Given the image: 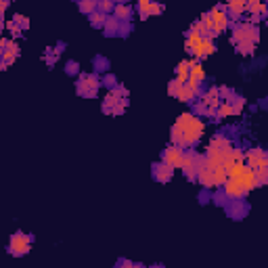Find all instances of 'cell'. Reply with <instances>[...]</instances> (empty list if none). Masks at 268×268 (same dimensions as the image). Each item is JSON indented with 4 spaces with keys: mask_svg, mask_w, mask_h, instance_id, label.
Returning <instances> with one entry per match:
<instances>
[{
    "mask_svg": "<svg viewBox=\"0 0 268 268\" xmlns=\"http://www.w3.org/2000/svg\"><path fill=\"white\" fill-rule=\"evenodd\" d=\"M183 157H184V149H183V147H178V145H168L166 149L162 151V162L168 164V166H172L174 170L183 166Z\"/></svg>",
    "mask_w": 268,
    "mask_h": 268,
    "instance_id": "obj_9",
    "label": "cell"
},
{
    "mask_svg": "<svg viewBox=\"0 0 268 268\" xmlns=\"http://www.w3.org/2000/svg\"><path fill=\"white\" fill-rule=\"evenodd\" d=\"M199 21L205 25V30L210 32L212 36H216V34H214V21H212V15H210V11H207V13H203V15H201V19H199Z\"/></svg>",
    "mask_w": 268,
    "mask_h": 268,
    "instance_id": "obj_37",
    "label": "cell"
},
{
    "mask_svg": "<svg viewBox=\"0 0 268 268\" xmlns=\"http://www.w3.org/2000/svg\"><path fill=\"white\" fill-rule=\"evenodd\" d=\"M245 9H247V0H229L226 2V13H229L231 21H239Z\"/></svg>",
    "mask_w": 268,
    "mask_h": 268,
    "instance_id": "obj_18",
    "label": "cell"
},
{
    "mask_svg": "<svg viewBox=\"0 0 268 268\" xmlns=\"http://www.w3.org/2000/svg\"><path fill=\"white\" fill-rule=\"evenodd\" d=\"M251 170H253V176H256V184H258V186L268 184V166L251 168Z\"/></svg>",
    "mask_w": 268,
    "mask_h": 268,
    "instance_id": "obj_25",
    "label": "cell"
},
{
    "mask_svg": "<svg viewBox=\"0 0 268 268\" xmlns=\"http://www.w3.org/2000/svg\"><path fill=\"white\" fill-rule=\"evenodd\" d=\"M201 159H203V155H201L199 151H195L193 147H189V149H184V157H183V172H184V178L186 180H197V172H199V166H201Z\"/></svg>",
    "mask_w": 268,
    "mask_h": 268,
    "instance_id": "obj_7",
    "label": "cell"
},
{
    "mask_svg": "<svg viewBox=\"0 0 268 268\" xmlns=\"http://www.w3.org/2000/svg\"><path fill=\"white\" fill-rule=\"evenodd\" d=\"M180 86H183V82H180V80H176V78H174L172 82L168 84V95L176 99V97H178V92H180Z\"/></svg>",
    "mask_w": 268,
    "mask_h": 268,
    "instance_id": "obj_36",
    "label": "cell"
},
{
    "mask_svg": "<svg viewBox=\"0 0 268 268\" xmlns=\"http://www.w3.org/2000/svg\"><path fill=\"white\" fill-rule=\"evenodd\" d=\"M32 243H34L32 234L17 231L15 234H11V239H9V253L11 256H17V258L28 256L30 250H32Z\"/></svg>",
    "mask_w": 268,
    "mask_h": 268,
    "instance_id": "obj_6",
    "label": "cell"
},
{
    "mask_svg": "<svg viewBox=\"0 0 268 268\" xmlns=\"http://www.w3.org/2000/svg\"><path fill=\"white\" fill-rule=\"evenodd\" d=\"M109 67H111V61L105 55H97L92 59V71L99 73V76H103V73L109 71Z\"/></svg>",
    "mask_w": 268,
    "mask_h": 268,
    "instance_id": "obj_21",
    "label": "cell"
},
{
    "mask_svg": "<svg viewBox=\"0 0 268 268\" xmlns=\"http://www.w3.org/2000/svg\"><path fill=\"white\" fill-rule=\"evenodd\" d=\"M203 132H205V126L195 113H183V116H178L176 124L172 126L170 140H172V145L189 149V147H195L199 143Z\"/></svg>",
    "mask_w": 268,
    "mask_h": 268,
    "instance_id": "obj_1",
    "label": "cell"
},
{
    "mask_svg": "<svg viewBox=\"0 0 268 268\" xmlns=\"http://www.w3.org/2000/svg\"><path fill=\"white\" fill-rule=\"evenodd\" d=\"M197 199H199V203H210V201H212V193H210V189H203V191H201Z\"/></svg>",
    "mask_w": 268,
    "mask_h": 268,
    "instance_id": "obj_41",
    "label": "cell"
},
{
    "mask_svg": "<svg viewBox=\"0 0 268 268\" xmlns=\"http://www.w3.org/2000/svg\"><path fill=\"white\" fill-rule=\"evenodd\" d=\"M76 2H78V11L84 13L86 17L97 11V0H76Z\"/></svg>",
    "mask_w": 268,
    "mask_h": 268,
    "instance_id": "obj_27",
    "label": "cell"
},
{
    "mask_svg": "<svg viewBox=\"0 0 268 268\" xmlns=\"http://www.w3.org/2000/svg\"><path fill=\"white\" fill-rule=\"evenodd\" d=\"M9 4H11V0H0V19L4 17V11L9 9Z\"/></svg>",
    "mask_w": 268,
    "mask_h": 268,
    "instance_id": "obj_43",
    "label": "cell"
},
{
    "mask_svg": "<svg viewBox=\"0 0 268 268\" xmlns=\"http://www.w3.org/2000/svg\"><path fill=\"white\" fill-rule=\"evenodd\" d=\"M210 15H212V21H214V34L220 36L222 32H226V28L231 25L229 13H226V4H216L210 11Z\"/></svg>",
    "mask_w": 268,
    "mask_h": 268,
    "instance_id": "obj_8",
    "label": "cell"
},
{
    "mask_svg": "<svg viewBox=\"0 0 268 268\" xmlns=\"http://www.w3.org/2000/svg\"><path fill=\"white\" fill-rule=\"evenodd\" d=\"M226 168L220 166V164H214L210 162L205 155L201 159V166H199V172H197V180L203 189H218L226 183Z\"/></svg>",
    "mask_w": 268,
    "mask_h": 268,
    "instance_id": "obj_2",
    "label": "cell"
},
{
    "mask_svg": "<svg viewBox=\"0 0 268 268\" xmlns=\"http://www.w3.org/2000/svg\"><path fill=\"white\" fill-rule=\"evenodd\" d=\"M226 103H229V107H231V111H233V116H239L241 111H243V107H245V99L241 97V95H237V92L233 90V95L226 99Z\"/></svg>",
    "mask_w": 268,
    "mask_h": 268,
    "instance_id": "obj_22",
    "label": "cell"
},
{
    "mask_svg": "<svg viewBox=\"0 0 268 268\" xmlns=\"http://www.w3.org/2000/svg\"><path fill=\"white\" fill-rule=\"evenodd\" d=\"M116 2H122V4H126V2H128V0H116Z\"/></svg>",
    "mask_w": 268,
    "mask_h": 268,
    "instance_id": "obj_46",
    "label": "cell"
},
{
    "mask_svg": "<svg viewBox=\"0 0 268 268\" xmlns=\"http://www.w3.org/2000/svg\"><path fill=\"white\" fill-rule=\"evenodd\" d=\"M189 69H191V61H180L176 65V80H180V82H186L189 80Z\"/></svg>",
    "mask_w": 268,
    "mask_h": 268,
    "instance_id": "obj_26",
    "label": "cell"
},
{
    "mask_svg": "<svg viewBox=\"0 0 268 268\" xmlns=\"http://www.w3.org/2000/svg\"><path fill=\"white\" fill-rule=\"evenodd\" d=\"M57 59H59V55L55 52V49H52V46H49V49L44 50V63L49 65V67H52L57 63Z\"/></svg>",
    "mask_w": 268,
    "mask_h": 268,
    "instance_id": "obj_32",
    "label": "cell"
},
{
    "mask_svg": "<svg viewBox=\"0 0 268 268\" xmlns=\"http://www.w3.org/2000/svg\"><path fill=\"white\" fill-rule=\"evenodd\" d=\"M212 201H214V203H216V205H222V207H226V205H229V201H231V199L224 195L222 186H218V191L212 195Z\"/></svg>",
    "mask_w": 268,
    "mask_h": 268,
    "instance_id": "obj_29",
    "label": "cell"
},
{
    "mask_svg": "<svg viewBox=\"0 0 268 268\" xmlns=\"http://www.w3.org/2000/svg\"><path fill=\"white\" fill-rule=\"evenodd\" d=\"M52 49H55V52H57V55H61V52H63V50L67 49V44H65L63 40H61V42H57L55 46H52Z\"/></svg>",
    "mask_w": 268,
    "mask_h": 268,
    "instance_id": "obj_44",
    "label": "cell"
},
{
    "mask_svg": "<svg viewBox=\"0 0 268 268\" xmlns=\"http://www.w3.org/2000/svg\"><path fill=\"white\" fill-rule=\"evenodd\" d=\"M226 210H229V216L233 220H243L247 216V212H250V203L243 199H231L229 205H226Z\"/></svg>",
    "mask_w": 268,
    "mask_h": 268,
    "instance_id": "obj_12",
    "label": "cell"
},
{
    "mask_svg": "<svg viewBox=\"0 0 268 268\" xmlns=\"http://www.w3.org/2000/svg\"><path fill=\"white\" fill-rule=\"evenodd\" d=\"M130 32H132L130 21H119V32H117V36H119V38H128V36H130Z\"/></svg>",
    "mask_w": 268,
    "mask_h": 268,
    "instance_id": "obj_38",
    "label": "cell"
},
{
    "mask_svg": "<svg viewBox=\"0 0 268 268\" xmlns=\"http://www.w3.org/2000/svg\"><path fill=\"white\" fill-rule=\"evenodd\" d=\"M111 15L116 17L117 21H130L132 15H134V9H132L128 2H126V4L116 2V6H113V11H111Z\"/></svg>",
    "mask_w": 268,
    "mask_h": 268,
    "instance_id": "obj_20",
    "label": "cell"
},
{
    "mask_svg": "<svg viewBox=\"0 0 268 268\" xmlns=\"http://www.w3.org/2000/svg\"><path fill=\"white\" fill-rule=\"evenodd\" d=\"M234 49L241 55H253V49H256V44H234Z\"/></svg>",
    "mask_w": 268,
    "mask_h": 268,
    "instance_id": "obj_39",
    "label": "cell"
},
{
    "mask_svg": "<svg viewBox=\"0 0 268 268\" xmlns=\"http://www.w3.org/2000/svg\"><path fill=\"white\" fill-rule=\"evenodd\" d=\"M113 6H116V0H99V2H97V11L109 15V13L113 11Z\"/></svg>",
    "mask_w": 268,
    "mask_h": 268,
    "instance_id": "obj_31",
    "label": "cell"
},
{
    "mask_svg": "<svg viewBox=\"0 0 268 268\" xmlns=\"http://www.w3.org/2000/svg\"><path fill=\"white\" fill-rule=\"evenodd\" d=\"M149 4H151V0H136V11H138L140 19H147V17H149V13H147Z\"/></svg>",
    "mask_w": 268,
    "mask_h": 268,
    "instance_id": "obj_35",
    "label": "cell"
},
{
    "mask_svg": "<svg viewBox=\"0 0 268 268\" xmlns=\"http://www.w3.org/2000/svg\"><path fill=\"white\" fill-rule=\"evenodd\" d=\"M19 55H21V50H19V44L15 42V40H9V44H6L4 50L0 52V59H2L6 65H13L19 59Z\"/></svg>",
    "mask_w": 268,
    "mask_h": 268,
    "instance_id": "obj_19",
    "label": "cell"
},
{
    "mask_svg": "<svg viewBox=\"0 0 268 268\" xmlns=\"http://www.w3.org/2000/svg\"><path fill=\"white\" fill-rule=\"evenodd\" d=\"M134 266H140V264H134L130 260H117L116 262V268H134Z\"/></svg>",
    "mask_w": 268,
    "mask_h": 268,
    "instance_id": "obj_42",
    "label": "cell"
},
{
    "mask_svg": "<svg viewBox=\"0 0 268 268\" xmlns=\"http://www.w3.org/2000/svg\"><path fill=\"white\" fill-rule=\"evenodd\" d=\"M97 2H99V0H97Z\"/></svg>",
    "mask_w": 268,
    "mask_h": 268,
    "instance_id": "obj_47",
    "label": "cell"
},
{
    "mask_svg": "<svg viewBox=\"0 0 268 268\" xmlns=\"http://www.w3.org/2000/svg\"><path fill=\"white\" fill-rule=\"evenodd\" d=\"M233 178H237L239 180V183H241V186H243V189L247 191V193H250L251 189H256V176H253V170H251V168L250 166H243V170H241L239 174H237V176H233Z\"/></svg>",
    "mask_w": 268,
    "mask_h": 268,
    "instance_id": "obj_17",
    "label": "cell"
},
{
    "mask_svg": "<svg viewBox=\"0 0 268 268\" xmlns=\"http://www.w3.org/2000/svg\"><path fill=\"white\" fill-rule=\"evenodd\" d=\"M205 69L203 67H201V61L199 59H193L191 61V69H189V80H186V82L189 84H193V86H201L205 82Z\"/></svg>",
    "mask_w": 268,
    "mask_h": 268,
    "instance_id": "obj_15",
    "label": "cell"
},
{
    "mask_svg": "<svg viewBox=\"0 0 268 268\" xmlns=\"http://www.w3.org/2000/svg\"><path fill=\"white\" fill-rule=\"evenodd\" d=\"M233 44H258L260 40V30L258 25H253L250 21H243V23H234L233 25Z\"/></svg>",
    "mask_w": 268,
    "mask_h": 268,
    "instance_id": "obj_4",
    "label": "cell"
},
{
    "mask_svg": "<svg viewBox=\"0 0 268 268\" xmlns=\"http://www.w3.org/2000/svg\"><path fill=\"white\" fill-rule=\"evenodd\" d=\"M222 191L229 199H243L247 195V191L241 186V183L237 178H226V183L222 184Z\"/></svg>",
    "mask_w": 268,
    "mask_h": 268,
    "instance_id": "obj_13",
    "label": "cell"
},
{
    "mask_svg": "<svg viewBox=\"0 0 268 268\" xmlns=\"http://www.w3.org/2000/svg\"><path fill=\"white\" fill-rule=\"evenodd\" d=\"M214 52H216V42H214V38H201L197 49L193 50V57L199 59V61H203V59L214 55Z\"/></svg>",
    "mask_w": 268,
    "mask_h": 268,
    "instance_id": "obj_14",
    "label": "cell"
},
{
    "mask_svg": "<svg viewBox=\"0 0 268 268\" xmlns=\"http://www.w3.org/2000/svg\"><path fill=\"white\" fill-rule=\"evenodd\" d=\"M151 176H153V180H157V183L168 184L172 180V176H174V168L168 166V164H164L162 159H159L157 164L151 166Z\"/></svg>",
    "mask_w": 268,
    "mask_h": 268,
    "instance_id": "obj_10",
    "label": "cell"
},
{
    "mask_svg": "<svg viewBox=\"0 0 268 268\" xmlns=\"http://www.w3.org/2000/svg\"><path fill=\"white\" fill-rule=\"evenodd\" d=\"M164 11H166V6H164L162 2H157V0H151L149 9H147V13H149V17H153V15H162Z\"/></svg>",
    "mask_w": 268,
    "mask_h": 268,
    "instance_id": "obj_33",
    "label": "cell"
},
{
    "mask_svg": "<svg viewBox=\"0 0 268 268\" xmlns=\"http://www.w3.org/2000/svg\"><path fill=\"white\" fill-rule=\"evenodd\" d=\"M117 32H119V21L113 15H107L103 23V34L107 38H113V36H117Z\"/></svg>",
    "mask_w": 268,
    "mask_h": 268,
    "instance_id": "obj_23",
    "label": "cell"
},
{
    "mask_svg": "<svg viewBox=\"0 0 268 268\" xmlns=\"http://www.w3.org/2000/svg\"><path fill=\"white\" fill-rule=\"evenodd\" d=\"M268 107V100L266 99H260V103H258V109H266Z\"/></svg>",
    "mask_w": 268,
    "mask_h": 268,
    "instance_id": "obj_45",
    "label": "cell"
},
{
    "mask_svg": "<svg viewBox=\"0 0 268 268\" xmlns=\"http://www.w3.org/2000/svg\"><path fill=\"white\" fill-rule=\"evenodd\" d=\"M184 36H186L184 49H186V52H189V55H193V50H195V49H197V44L201 42V38H203V36H199V34H195V32H193V30H189V32H186V34H184Z\"/></svg>",
    "mask_w": 268,
    "mask_h": 268,
    "instance_id": "obj_24",
    "label": "cell"
},
{
    "mask_svg": "<svg viewBox=\"0 0 268 268\" xmlns=\"http://www.w3.org/2000/svg\"><path fill=\"white\" fill-rule=\"evenodd\" d=\"M100 86H105V88H113V86H117V76H113V73H103V76H100Z\"/></svg>",
    "mask_w": 268,
    "mask_h": 268,
    "instance_id": "obj_30",
    "label": "cell"
},
{
    "mask_svg": "<svg viewBox=\"0 0 268 268\" xmlns=\"http://www.w3.org/2000/svg\"><path fill=\"white\" fill-rule=\"evenodd\" d=\"M105 19H107V15H105V13H100V11H95V13H90V15H88V21H90V25L95 30H103Z\"/></svg>",
    "mask_w": 268,
    "mask_h": 268,
    "instance_id": "obj_28",
    "label": "cell"
},
{
    "mask_svg": "<svg viewBox=\"0 0 268 268\" xmlns=\"http://www.w3.org/2000/svg\"><path fill=\"white\" fill-rule=\"evenodd\" d=\"M99 88H100V76L99 73H78V82H76V92L78 97H84V99H95L99 95Z\"/></svg>",
    "mask_w": 268,
    "mask_h": 268,
    "instance_id": "obj_5",
    "label": "cell"
},
{
    "mask_svg": "<svg viewBox=\"0 0 268 268\" xmlns=\"http://www.w3.org/2000/svg\"><path fill=\"white\" fill-rule=\"evenodd\" d=\"M126 107H128V88L117 82V86H113L103 99V113H107V116H122Z\"/></svg>",
    "mask_w": 268,
    "mask_h": 268,
    "instance_id": "obj_3",
    "label": "cell"
},
{
    "mask_svg": "<svg viewBox=\"0 0 268 268\" xmlns=\"http://www.w3.org/2000/svg\"><path fill=\"white\" fill-rule=\"evenodd\" d=\"M231 95H233V88H229V86H218V97L222 100H226Z\"/></svg>",
    "mask_w": 268,
    "mask_h": 268,
    "instance_id": "obj_40",
    "label": "cell"
},
{
    "mask_svg": "<svg viewBox=\"0 0 268 268\" xmlns=\"http://www.w3.org/2000/svg\"><path fill=\"white\" fill-rule=\"evenodd\" d=\"M28 28H30V19L25 17V15H19V13H15V15L11 17V21H9V32H11L15 38L21 36V32H25Z\"/></svg>",
    "mask_w": 268,
    "mask_h": 268,
    "instance_id": "obj_16",
    "label": "cell"
},
{
    "mask_svg": "<svg viewBox=\"0 0 268 268\" xmlns=\"http://www.w3.org/2000/svg\"><path fill=\"white\" fill-rule=\"evenodd\" d=\"M245 162L250 168H260V166H268V153L262 147H253V149L245 151Z\"/></svg>",
    "mask_w": 268,
    "mask_h": 268,
    "instance_id": "obj_11",
    "label": "cell"
},
{
    "mask_svg": "<svg viewBox=\"0 0 268 268\" xmlns=\"http://www.w3.org/2000/svg\"><path fill=\"white\" fill-rule=\"evenodd\" d=\"M65 73L67 76H78L80 73V63L76 61V59H69V61L65 63Z\"/></svg>",
    "mask_w": 268,
    "mask_h": 268,
    "instance_id": "obj_34",
    "label": "cell"
}]
</instances>
